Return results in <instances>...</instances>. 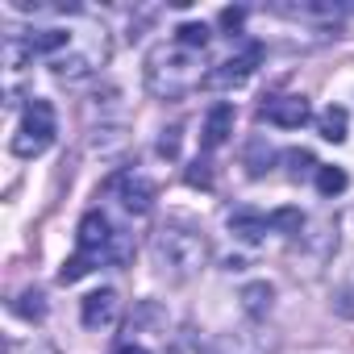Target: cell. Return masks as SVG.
Returning a JSON list of instances; mask_svg holds the SVG:
<instances>
[{
  "label": "cell",
  "mask_w": 354,
  "mask_h": 354,
  "mask_svg": "<svg viewBox=\"0 0 354 354\" xmlns=\"http://www.w3.org/2000/svg\"><path fill=\"white\" fill-rule=\"evenodd\" d=\"M205 80H209V71L201 63V50H188V46L175 42V38L171 42H158L146 55V88L158 100H180L192 88H201Z\"/></svg>",
  "instance_id": "6da1fadb"
},
{
  "label": "cell",
  "mask_w": 354,
  "mask_h": 354,
  "mask_svg": "<svg viewBox=\"0 0 354 354\" xmlns=\"http://www.w3.org/2000/svg\"><path fill=\"white\" fill-rule=\"evenodd\" d=\"M150 254H154V267L171 279H192L205 263H209V238L188 225V221H167L154 230L150 238Z\"/></svg>",
  "instance_id": "7a4b0ae2"
},
{
  "label": "cell",
  "mask_w": 354,
  "mask_h": 354,
  "mask_svg": "<svg viewBox=\"0 0 354 354\" xmlns=\"http://www.w3.org/2000/svg\"><path fill=\"white\" fill-rule=\"evenodd\" d=\"M50 142H55V109H50V100L34 96L26 104V117L17 125V133H13V154L17 158H38L42 150H50Z\"/></svg>",
  "instance_id": "3957f363"
},
{
  "label": "cell",
  "mask_w": 354,
  "mask_h": 354,
  "mask_svg": "<svg viewBox=\"0 0 354 354\" xmlns=\"http://www.w3.org/2000/svg\"><path fill=\"white\" fill-rule=\"evenodd\" d=\"M263 63V46L259 42H246L242 46V55H234V59H225L217 71H209V88H238V84H246L250 75H254V67Z\"/></svg>",
  "instance_id": "277c9868"
},
{
  "label": "cell",
  "mask_w": 354,
  "mask_h": 354,
  "mask_svg": "<svg viewBox=\"0 0 354 354\" xmlns=\"http://www.w3.org/2000/svg\"><path fill=\"white\" fill-rule=\"evenodd\" d=\"M113 192H117V201L125 205V213H133V217H146V213L154 209V184L146 180V175H138V171L117 175V180H113Z\"/></svg>",
  "instance_id": "5b68a950"
},
{
  "label": "cell",
  "mask_w": 354,
  "mask_h": 354,
  "mask_svg": "<svg viewBox=\"0 0 354 354\" xmlns=\"http://www.w3.org/2000/svg\"><path fill=\"white\" fill-rule=\"evenodd\" d=\"M80 317H84V325H88L92 333L113 329V325H117V317H121V300H117V292H113V288H100V292L84 296Z\"/></svg>",
  "instance_id": "8992f818"
},
{
  "label": "cell",
  "mask_w": 354,
  "mask_h": 354,
  "mask_svg": "<svg viewBox=\"0 0 354 354\" xmlns=\"http://www.w3.org/2000/svg\"><path fill=\"white\" fill-rule=\"evenodd\" d=\"M259 117H263L267 125H279V129H300V125L313 117V109H308L304 96H271V100L259 109Z\"/></svg>",
  "instance_id": "52a82bcc"
},
{
  "label": "cell",
  "mask_w": 354,
  "mask_h": 354,
  "mask_svg": "<svg viewBox=\"0 0 354 354\" xmlns=\"http://www.w3.org/2000/svg\"><path fill=\"white\" fill-rule=\"evenodd\" d=\"M75 234H80V254H88V259H100L113 246V230H109L104 213H84V221H80Z\"/></svg>",
  "instance_id": "ba28073f"
},
{
  "label": "cell",
  "mask_w": 354,
  "mask_h": 354,
  "mask_svg": "<svg viewBox=\"0 0 354 354\" xmlns=\"http://www.w3.org/2000/svg\"><path fill=\"white\" fill-rule=\"evenodd\" d=\"M234 104L230 100H217L213 109H209V117H205V129H201V146L205 150H217V146H225L230 142V133H234Z\"/></svg>",
  "instance_id": "9c48e42d"
},
{
  "label": "cell",
  "mask_w": 354,
  "mask_h": 354,
  "mask_svg": "<svg viewBox=\"0 0 354 354\" xmlns=\"http://www.w3.org/2000/svg\"><path fill=\"white\" fill-rule=\"evenodd\" d=\"M267 230H271V217H263L259 209H234L230 213V234L246 246H259L267 238Z\"/></svg>",
  "instance_id": "30bf717a"
},
{
  "label": "cell",
  "mask_w": 354,
  "mask_h": 354,
  "mask_svg": "<svg viewBox=\"0 0 354 354\" xmlns=\"http://www.w3.org/2000/svg\"><path fill=\"white\" fill-rule=\"evenodd\" d=\"M275 13H283V17H300V21H337L346 9L333 5V0H304V5H279Z\"/></svg>",
  "instance_id": "8fae6325"
},
{
  "label": "cell",
  "mask_w": 354,
  "mask_h": 354,
  "mask_svg": "<svg viewBox=\"0 0 354 354\" xmlns=\"http://www.w3.org/2000/svg\"><path fill=\"white\" fill-rule=\"evenodd\" d=\"M50 71H55L59 80L75 84V80H84V75H92V71H96V55H80V50H67V55L50 59Z\"/></svg>",
  "instance_id": "7c38bea8"
},
{
  "label": "cell",
  "mask_w": 354,
  "mask_h": 354,
  "mask_svg": "<svg viewBox=\"0 0 354 354\" xmlns=\"http://www.w3.org/2000/svg\"><path fill=\"white\" fill-rule=\"evenodd\" d=\"M346 125H350V117H346V109L342 104H329V109H321V117H317V133L325 138V142H346Z\"/></svg>",
  "instance_id": "4fadbf2b"
},
{
  "label": "cell",
  "mask_w": 354,
  "mask_h": 354,
  "mask_svg": "<svg viewBox=\"0 0 354 354\" xmlns=\"http://www.w3.org/2000/svg\"><path fill=\"white\" fill-rule=\"evenodd\" d=\"M271 300H275V288H271V283H250V288L242 292V308H246L250 317H267V313H271Z\"/></svg>",
  "instance_id": "5bb4252c"
},
{
  "label": "cell",
  "mask_w": 354,
  "mask_h": 354,
  "mask_svg": "<svg viewBox=\"0 0 354 354\" xmlns=\"http://www.w3.org/2000/svg\"><path fill=\"white\" fill-rule=\"evenodd\" d=\"M346 171L342 167H317V192L325 196V201H333V196H342L346 192Z\"/></svg>",
  "instance_id": "9a60e30c"
},
{
  "label": "cell",
  "mask_w": 354,
  "mask_h": 354,
  "mask_svg": "<svg viewBox=\"0 0 354 354\" xmlns=\"http://www.w3.org/2000/svg\"><path fill=\"white\" fill-rule=\"evenodd\" d=\"M205 354H263V346H259L254 337H246V333H230V337L213 342Z\"/></svg>",
  "instance_id": "2e32d148"
},
{
  "label": "cell",
  "mask_w": 354,
  "mask_h": 354,
  "mask_svg": "<svg viewBox=\"0 0 354 354\" xmlns=\"http://www.w3.org/2000/svg\"><path fill=\"white\" fill-rule=\"evenodd\" d=\"M175 42L205 55V46H209V26H205V21H184L180 30H175Z\"/></svg>",
  "instance_id": "e0dca14e"
},
{
  "label": "cell",
  "mask_w": 354,
  "mask_h": 354,
  "mask_svg": "<svg viewBox=\"0 0 354 354\" xmlns=\"http://www.w3.org/2000/svg\"><path fill=\"white\" fill-rule=\"evenodd\" d=\"M13 313H21V317H30V321H42V317H46L42 292H21V296L13 300Z\"/></svg>",
  "instance_id": "ac0fdd59"
},
{
  "label": "cell",
  "mask_w": 354,
  "mask_h": 354,
  "mask_svg": "<svg viewBox=\"0 0 354 354\" xmlns=\"http://www.w3.org/2000/svg\"><path fill=\"white\" fill-rule=\"evenodd\" d=\"M283 167H288V180H304L317 162H313L308 150H283Z\"/></svg>",
  "instance_id": "d6986e66"
},
{
  "label": "cell",
  "mask_w": 354,
  "mask_h": 354,
  "mask_svg": "<svg viewBox=\"0 0 354 354\" xmlns=\"http://www.w3.org/2000/svg\"><path fill=\"white\" fill-rule=\"evenodd\" d=\"M271 230H279V234H300V230H304V213H300V209H279V213H271Z\"/></svg>",
  "instance_id": "ffe728a7"
},
{
  "label": "cell",
  "mask_w": 354,
  "mask_h": 354,
  "mask_svg": "<svg viewBox=\"0 0 354 354\" xmlns=\"http://www.w3.org/2000/svg\"><path fill=\"white\" fill-rule=\"evenodd\" d=\"M88 271H92V259H88V254H75V259H67V263H63L59 279H63V283H75V279H84Z\"/></svg>",
  "instance_id": "44dd1931"
},
{
  "label": "cell",
  "mask_w": 354,
  "mask_h": 354,
  "mask_svg": "<svg viewBox=\"0 0 354 354\" xmlns=\"http://www.w3.org/2000/svg\"><path fill=\"white\" fill-rule=\"evenodd\" d=\"M158 154H162V158H175V154H180V129H162V138H158Z\"/></svg>",
  "instance_id": "7402d4cb"
},
{
  "label": "cell",
  "mask_w": 354,
  "mask_h": 354,
  "mask_svg": "<svg viewBox=\"0 0 354 354\" xmlns=\"http://www.w3.org/2000/svg\"><path fill=\"white\" fill-rule=\"evenodd\" d=\"M188 184H192V188H213L209 162H192V171H188Z\"/></svg>",
  "instance_id": "603a6c76"
},
{
  "label": "cell",
  "mask_w": 354,
  "mask_h": 354,
  "mask_svg": "<svg viewBox=\"0 0 354 354\" xmlns=\"http://www.w3.org/2000/svg\"><path fill=\"white\" fill-rule=\"evenodd\" d=\"M221 30H230V34H238L242 30V21H246V9H221Z\"/></svg>",
  "instance_id": "cb8c5ba5"
},
{
  "label": "cell",
  "mask_w": 354,
  "mask_h": 354,
  "mask_svg": "<svg viewBox=\"0 0 354 354\" xmlns=\"http://www.w3.org/2000/svg\"><path fill=\"white\" fill-rule=\"evenodd\" d=\"M246 167H250V175H263V167H267V162H263V138H254V142H250Z\"/></svg>",
  "instance_id": "d4e9b609"
},
{
  "label": "cell",
  "mask_w": 354,
  "mask_h": 354,
  "mask_svg": "<svg viewBox=\"0 0 354 354\" xmlns=\"http://www.w3.org/2000/svg\"><path fill=\"white\" fill-rule=\"evenodd\" d=\"M117 354H150V350H146V346H121Z\"/></svg>",
  "instance_id": "484cf974"
},
{
  "label": "cell",
  "mask_w": 354,
  "mask_h": 354,
  "mask_svg": "<svg viewBox=\"0 0 354 354\" xmlns=\"http://www.w3.org/2000/svg\"><path fill=\"white\" fill-rule=\"evenodd\" d=\"M171 354H192V346H188V342H184V346H175V350H171Z\"/></svg>",
  "instance_id": "4316f807"
}]
</instances>
